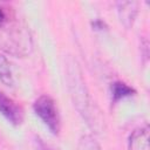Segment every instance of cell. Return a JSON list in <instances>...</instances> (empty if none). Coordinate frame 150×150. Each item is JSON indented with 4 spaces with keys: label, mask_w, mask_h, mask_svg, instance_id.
<instances>
[{
    "label": "cell",
    "mask_w": 150,
    "mask_h": 150,
    "mask_svg": "<svg viewBox=\"0 0 150 150\" xmlns=\"http://www.w3.org/2000/svg\"><path fill=\"white\" fill-rule=\"evenodd\" d=\"M0 49L16 57H25L33 50V39L28 26L15 16H6L0 22Z\"/></svg>",
    "instance_id": "1"
},
{
    "label": "cell",
    "mask_w": 150,
    "mask_h": 150,
    "mask_svg": "<svg viewBox=\"0 0 150 150\" xmlns=\"http://www.w3.org/2000/svg\"><path fill=\"white\" fill-rule=\"evenodd\" d=\"M77 68L73 69V71L69 74V87L71 89V96L74 98V102L82 114L83 118H86L88 125L94 130H100L102 128V122L100 120L101 115L97 110L96 105L93 103L88 91L86 90V86L83 83V80L77 73Z\"/></svg>",
    "instance_id": "2"
},
{
    "label": "cell",
    "mask_w": 150,
    "mask_h": 150,
    "mask_svg": "<svg viewBox=\"0 0 150 150\" xmlns=\"http://www.w3.org/2000/svg\"><path fill=\"white\" fill-rule=\"evenodd\" d=\"M33 109L35 114L41 118V121L46 124V127L52 131V134H59L61 128V120L56 103L49 95L39 96L33 104Z\"/></svg>",
    "instance_id": "3"
},
{
    "label": "cell",
    "mask_w": 150,
    "mask_h": 150,
    "mask_svg": "<svg viewBox=\"0 0 150 150\" xmlns=\"http://www.w3.org/2000/svg\"><path fill=\"white\" fill-rule=\"evenodd\" d=\"M0 111L13 124H20L22 122L21 108L12 98L6 96L1 90H0Z\"/></svg>",
    "instance_id": "4"
},
{
    "label": "cell",
    "mask_w": 150,
    "mask_h": 150,
    "mask_svg": "<svg viewBox=\"0 0 150 150\" xmlns=\"http://www.w3.org/2000/svg\"><path fill=\"white\" fill-rule=\"evenodd\" d=\"M118 16L121 22L127 27L130 28L136 19L138 13V2L136 1H118L116 4Z\"/></svg>",
    "instance_id": "5"
},
{
    "label": "cell",
    "mask_w": 150,
    "mask_h": 150,
    "mask_svg": "<svg viewBox=\"0 0 150 150\" xmlns=\"http://www.w3.org/2000/svg\"><path fill=\"white\" fill-rule=\"evenodd\" d=\"M129 150H149V127L144 125L135 129L129 136Z\"/></svg>",
    "instance_id": "6"
},
{
    "label": "cell",
    "mask_w": 150,
    "mask_h": 150,
    "mask_svg": "<svg viewBox=\"0 0 150 150\" xmlns=\"http://www.w3.org/2000/svg\"><path fill=\"white\" fill-rule=\"evenodd\" d=\"M0 81L6 86H13L14 83L11 63L4 55H0Z\"/></svg>",
    "instance_id": "7"
},
{
    "label": "cell",
    "mask_w": 150,
    "mask_h": 150,
    "mask_svg": "<svg viewBox=\"0 0 150 150\" xmlns=\"http://www.w3.org/2000/svg\"><path fill=\"white\" fill-rule=\"evenodd\" d=\"M134 93H135V90L131 87H129L128 84L120 82V81L114 82L111 86V95H112V100L115 102L118 100H122L124 97L131 96Z\"/></svg>",
    "instance_id": "8"
},
{
    "label": "cell",
    "mask_w": 150,
    "mask_h": 150,
    "mask_svg": "<svg viewBox=\"0 0 150 150\" xmlns=\"http://www.w3.org/2000/svg\"><path fill=\"white\" fill-rule=\"evenodd\" d=\"M77 149L79 150H101V146L93 136L84 135L80 138Z\"/></svg>",
    "instance_id": "9"
},
{
    "label": "cell",
    "mask_w": 150,
    "mask_h": 150,
    "mask_svg": "<svg viewBox=\"0 0 150 150\" xmlns=\"http://www.w3.org/2000/svg\"><path fill=\"white\" fill-rule=\"evenodd\" d=\"M38 149H39V150H52V149L48 148L41 139H38Z\"/></svg>",
    "instance_id": "10"
},
{
    "label": "cell",
    "mask_w": 150,
    "mask_h": 150,
    "mask_svg": "<svg viewBox=\"0 0 150 150\" xmlns=\"http://www.w3.org/2000/svg\"><path fill=\"white\" fill-rule=\"evenodd\" d=\"M6 16H7V14L5 13V11H4L2 8H0V22L4 21V20L6 19Z\"/></svg>",
    "instance_id": "11"
}]
</instances>
